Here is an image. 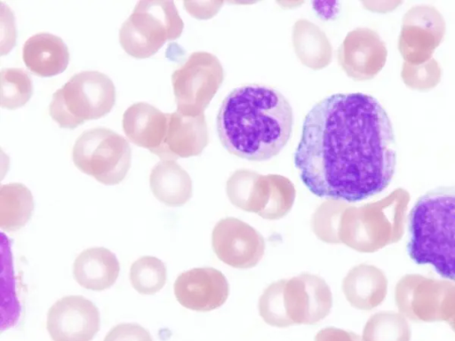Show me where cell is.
Wrapping results in <instances>:
<instances>
[{"mask_svg":"<svg viewBox=\"0 0 455 341\" xmlns=\"http://www.w3.org/2000/svg\"><path fill=\"white\" fill-rule=\"evenodd\" d=\"M183 27L173 1H139L119 29V43L128 55L146 59L180 37Z\"/></svg>","mask_w":455,"mask_h":341,"instance_id":"obj_5","label":"cell"},{"mask_svg":"<svg viewBox=\"0 0 455 341\" xmlns=\"http://www.w3.org/2000/svg\"><path fill=\"white\" fill-rule=\"evenodd\" d=\"M173 289L182 306L197 312L215 310L229 296L226 276L213 267H196L181 273L175 280Z\"/></svg>","mask_w":455,"mask_h":341,"instance_id":"obj_14","label":"cell"},{"mask_svg":"<svg viewBox=\"0 0 455 341\" xmlns=\"http://www.w3.org/2000/svg\"><path fill=\"white\" fill-rule=\"evenodd\" d=\"M409 332L395 329V323L386 315L376 314L366 323L363 341H407Z\"/></svg>","mask_w":455,"mask_h":341,"instance_id":"obj_27","label":"cell"},{"mask_svg":"<svg viewBox=\"0 0 455 341\" xmlns=\"http://www.w3.org/2000/svg\"><path fill=\"white\" fill-rule=\"evenodd\" d=\"M34 199L30 190L21 183L0 186V227L13 232L23 227L31 218Z\"/></svg>","mask_w":455,"mask_h":341,"instance_id":"obj_21","label":"cell"},{"mask_svg":"<svg viewBox=\"0 0 455 341\" xmlns=\"http://www.w3.org/2000/svg\"><path fill=\"white\" fill-rule=\"evenodd\" d=\"M76 167L104 185H116L124 180L131 167L129 142L116 131L96 127L84 131L72 151Z\"/></svg>","mask_w":455,"mask_h":341,"instance_id":"obj_7","label":"cell"},{"mask_svg":"<svg viewBox=\"0 0 455 341\" xmlns=\"http://www.w3.org/2000/svg\"><path fill=\"white\" fill-rule=\"evenodd\" d=\"M294 164L316 196L355 202L379 194L392 181L396 165L387 111L362 92L321 99L305 116Z\"/></svg>","mask_w":455,"mask_h":341,"instance_id":"obj_1","label":"cell"},{"mask_svg":"<svg viewBox=\"0 0 455 341\" xmlns=\"http://www.w3.org/2000/svg\"><path fill=\"white\" fill-rule=\"evenodd\" d=\"M315 341H363L358 335L335 327H327L319 330Z\"/></svg>","mask_w":455,"mask_h":341,"instance_id":"obj_29","label":"cell"},{"mask_svg":"<svg viewBox=\"0 0 455 341\" xmlns=\"http://www.w3.org/2000/svg\"><path fill=\"white\" fill-rule=\"evenodd\" d=\"M284 283L285 279H282L269 284L262 292L258 303L259 314L262 320L276 328L292 326L284 307Z\"/></svg>","mask_w":455,"mask_h":341,"instance_id":"obj_26","label":"cell"},{"mask_svg":"<svg viewBox=\"0 0 455 341\" xmlns=\"http://www.w3.org/2000/svg\"><path fill=\"white\" fill-rule=\"evenodd\" d=\"M103 341H153L149 332L138 323H120L113 327Z\"/></svg>","mask_w":455,"mask_h":341,"instance_id":"obj_28","label":"cell"},{"mask_svg":"<svg viewBox=\"0 0 455 341\" xmlns=\"http://www.w3.org/2000/svg\"><path fill=\"white\" fill-rule=\"evenodd\" d=\"M0 82V104L3 108L13 110L21 107L33 94L31 77L21 68H3Z\"/></svg>","mask_w":455,"mask_h":341,"instance_id":"obj_24","label":"cell"},{"mask_svg":"<svg viewBox=\"0 0 455 341\" xmlns=\"http://www.w3.org/2000/svg\"><path fill=\"white\" fill-rule=\"evenodd\" d=\"M154 196L164 204L178 207L192 196V180L188 173L175 161H161L149 176Z\"/></svg>","mask_w":455,"mask_h":341,"instance_id":"obj_19","label":"cell"},{"mask_svg":"<svg viewBox=\"0 0 455 341\" xmlns=\"http://www.w3.org/2000/svg\"><path fill=\"white\" fill-rule=\"evenodd\" d=\"M224 78L223 67L216 56L196 52L172 75L177 110L183 115L204 114Z\"/></svg>","mask_w":455,"mask_h":341,"instance_id":"obj_8","label":"cell"},{"mask_svg":"<svg viewBox=\"0 0 455 341\" xmlns=\"http://www.w3.org/2000/svg\"><path fill=\"white\" fill-rule=\"evenodd\" d=\"M208 143L204 115L189 116L178 110L167 113L162 144L154 153L162 161H174L198 155Z\"/></svg>","mask_w":455,"mask_h":341,"instance_id":"obj_15","label":"cell"},{"mask_svg":"<svg viewBox=\"0 0 455 341\" xmlns=\"http://www.w3.org/2000/svg\"><path fill=\"white\" fill-rule=\"evenodd\" d=\"M226 191L234 206L267 220H277L287 215L296 194L293 184L287 178L261 175L250 170H235L227 181Z\"/></svg>","mask_w":455,"mask_h":341,"instance_id":"obj_6","label":"cell"},{"mask_svg":"<svg viewBox=\"0 0 455 341\" xmlns=\"http://www.w3.org/2000/svg\"><path fill=\"white\" fill-rule=\"evenodd\" d=\"M342 291L352 306L371 308L379 296V272L366 265L353 267L343 279Z\"/></svg>","mask_w":455,"mask_h":341,"instance_id":"obj_22","label":"cell"},{"mask_svg":"<svg viewBox=\"0 0 455 341\" xmlns=\"http://www.w3.org/2000/svg\"><path fill=\"white\" fill-rule=\"evenodd\" d=\"M115 102L116 88L107 75L82 71L53 93L49 114L60 127L73 130L84 122L105 116Z\"/></svg>","mask_w":455,"mask_h":341,"instance_id":"obj_4","label":"cell"},{"mask_svg":"<svg viewBox=\"0 0 455 341\" xmlns=\"http://www.w3.org/2000/svg\"><path fill=\"white\" fill-rule=\"evenodd\" d=\"M445 23L440 12L432 6L419 5L403 16L399 36V50L403 59L413 65L427 60L441 43Z\"/></svg>","mask_w":455,"mask_h":341,"instance_id":"obj_11","label":"cell"},{"mask_svg":"<svg viewBox=\"0 0 455 341\" xmlns=\"http://www.w3.org/2000/svg\"><path fill=\"white\" fill-rule=\"evenodd\" d=\"M167 124V113L147 102L131 105L123 115V129L135 145L154 154L162 144Z\"/></svg>","mask_w":455,"mask_h":341,"instance_id":"obj_17","label":"cell"},{"mask_svg":"<svg viewBox=\"0 0 455 341\" xmlns=\"http://www.w3.org/2000/svg\"><path fill=\"white\" fill-rule=\"evenodd\" d=\"M283 302L291 325H313L331 313L332 294L322 277L302 273L285 279Z\"/></svg>","mask_w":455,"mask_h":341,"instance_id":"obj_10","label":"cell"},{"mask_svg":"<svg viewBox=\"0 0 455 341\" xmlns=\"http://www.w3.org/2000/svg\"><path fill=\"white\" fill-rule=\"evenodd\" d=\"M294 52L300 62L314 69H322L329 65L332 57V47L325 33L311 21L299 19L292 28Z\"/></svg>","mask_w":455,"mask_h":341,"instance_id":"obj_20","label":"cell"},{"mask_svg":"<svg viewBox=\"0 0 455 341\" xmlns=\"http://www.w3.org/2000/svg\"><path fill=\"white\" fill-rule=\"evenodd\" d=\"M166 280V266L156 257H141L131 266V284L140 294L152 295L158 292L165 285Z\"/></svg>","mask_w":455,"mask_h":341,"instance_id":"obj_23","label":"cell"},{"mask_svg":"<svg viewBox=\"0 0 455 341\" xmlns=\"http://www.w3.org/2000/svg\"><path fill=\"white\" fill-rule=\"evenodd\" d=\"M293 124L292 108L277 90L243 84L223 99L216 120L221 145L230 154L262 162L276 156L288 143Z\"/></svg>","mask_w":455,"mask_h":341,"instance_id":"obj_2","label":"cell"},{"mask_svg":"<svg viewBox=\"0 0 455 341\" xmlns=\"http://www.w3.org/2000/svg\"><path fill=\"white\" fill-rule=\"evenodd\" d=\"M120 271L116 255L103 247L83 250L75 259L73 275L76 282L87 289L100 291L110 288Z\"/></svg>","mask_w":455,"mask_h":341,"instance_id":"obj_18","label":"cell"},{"mask_svg":"<svg viewBox=\"0 0 455 341\" xmlns=\"http://www.w3.org/2000/svg\"><path fill=\"white\" fill-rule=\"evenodd\" d=\"M22 59L33 74L49 77L59 75L67 68L69 52L64 41L58 36L38 33L25 42Z\"/></svg>","mask_w":455,"mask_h":341,"instance_id":"obj_16","label":"cell"},{"mask_svg":"<svg viewBox=\"0 0 455 341\" xmlns=\"http://www.w3.org/2000/svg\"><path fill=\"white\" fill-rule=\"evenodd\" d=\"M409 257L455 282V186H440L419 196L408 216Z\"/></svg>","mask_w":455,"mask_h":341,"instance_id":"obj_3","label":"cell"},{"mask_svg":"<svg viewBox=\"0 0 455 341\" xmlns=\"http://www.w3.org/2000/svg\"><path fill=\"white\" fill-rule=\"evenodd\" d=\"M349 205L345 202L327 200L315 210L311 218V229L322 242L339 244V236L341 217Z\"/></svg>","mask_w":455,"mask_h":341,"instance_id":"obj_25","label":"cell"},{"mask_svg":"<svg viewBox=\"0 0 455 341\" xmlns=\"http://www.w3.org/2000/svg\"><path fill=\"white\" fill-rule=\"evenodd\" d=\"M100 324L98 308L83 296H66L47 313L46 328L52 341H92Z\"/></svg>","mask_w":455,"mask_h":341,"instance_id":"obj_12","label":"cell"},{"mask_svg":"<svg viewBox=\"0 0 455 341\" xmlns=\"http://www.w3.org/2000/svg\"><path fill=\"white\" fill-rule=\"evenodd\" d=\"M212 247L224 264L236 269H249L262 259L266 243L254 227L241 219L228 217L214 226Z\"/></svg>","mask_w":455,"mask_h":341,"instance_id":"obj_9","label":"cell"},{"mask_svg":"<svg viewBox=\"0 0 455 341\" xmlns=\"http://www.w3.org/2000/svg\"><path fill=\"white\" fill-rule=\"evenodd\" d=\"M387 51L379 35L368 28L347 33L338 50V60L345 73L354 80L373 78L385 66Z\"/></svg>","mask_w":455,"mask_h":341,"instance_id":"obj_13","label":"cell"}]
</instances>
